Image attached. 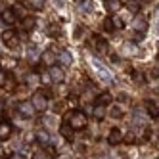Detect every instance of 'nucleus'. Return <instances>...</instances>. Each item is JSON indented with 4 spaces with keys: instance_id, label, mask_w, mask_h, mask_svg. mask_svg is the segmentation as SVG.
Wrapping results in <instances>:
<instances>
[{
    "instance_id": "nucleus-1",
    "label": "nucleus",
    "mask_w": 159,
    "mask_h": 159,
    "mask_svg": "<svg viewBox=\"0 0 159 159\" xmlns=\"http://www.w3.org/2000/svg\"><path fill=\"white\" fill-rule=\"evenodd\" d=\"M67 125L77 132V130H84L88 127V117L86 113H83L81 109H71L67 113Z\"/></svg>"
},
{
    "instance_id": "nucleus-2",
    "label": "nucleus",
    "mask_w": 159,
    "mask_h": 159,
    "mask_svg": "<svg viewBox=\"0 0 159 159\" xmlns=\"http://www.w3.org/2000/svg\"><path fill=\"white\" fill-rule=\"evenodd\" d=\"M48 100H50V98L44 94L42 90H39V92H35V94L31 96V100H29V102L33 104V107H35L37 111H44V109L48 107Z\"/></svg>"
},
{
    "instance_id": "nucleus-3",
    "label": "nucleus",
    "mask_w": 159,
    "mask_h": 159,
    "mask_svg": "<svg viewBox=\"0 0 159 159\" xmlns=\"http://www.w3.org/2000/svg\"><path fill=\"white\" fill-rule=\"evenodd\" d=\"M17 113L21 117H25V119H31V117H35L37 115V109L33 107V104L29 100H21L19 104H17Z\"/></svg>"
},
{
    "instance_id": "nucleus-4",
    "label": "nucleus",
    "mask_w": 159,
    "mask_h": 159,
    "mask_svg": "<svg viewBox=\"0 0 159 159\" xmlns=\"http://www.w3.org/2000/svg\"><path fill=\"white\" fill-rule=\"evenodd\" d=\"M2 42L6 44L8 48L16 50V48L19 46V39H17V33H16L14 29H6V31L2 33Z\"/></svg>"
},
{
    "instance_id": "nucleus-5",
    "label": "nucleus",
    "mask_w": 159,
    "mask_h": 159,
    "mask_svg": "<svg viewBox=\"0 0 159 159\" xmlns=\"http://www.w3.org/2000/svg\"><path fill=\"white\" fill-rule=\"evenodd\" d=\"M40 63L46 67H52V65H58V52H54V50H44L42 56H40Z\"/></svg>"
},
{
    "instance_id": "nucleus-6",
    "label": "nucleus",
    "mask_w": 159,
    "mask_h": 159,
    "mask_svg": "<svg viewBox=\"0 0 159 159\" xmlns=\"http://www.w3.org/2000/svg\"><path fill=\"white\" fill-rule=\"evenodd\" d=\"M46 73H48V77H50L52 83H63V79H65V71H63V67H60V65L48 67Z\"/></svg>"
},
{
    "instance_id": "nucleus-7",
    "label": "nucleus",
    "mask_w": 159,
    "mask_h": 159,
    "mask_svg": "<svg viewBox=\"0 0 159 159\" xmlns=\"http://www.w3.org/2000/svg\"><path fill=\"white\" fill-rule=\"evenodd\" d=\"M132 27H134V31H136V35H140L138 39L142 40V39H144V35H146V31H148V21H146V17L136 16V17H134Z\"/></svg>"
},
{
    "instance_id": "nucleus-8",
    "label": "nucleus",
    "mask_w": 159,
    "mask_h": 159,
    "mask_svg": "<svg viewBox=\"0 0 159 159\" xmlns=\"http://www.w3.org/2000/svg\"><path fill=\"white\" fill-rule=\"evenodd\" d=\"M123 136H125V132L121 130V129H111L109 130V134H107V144L109 146H119V144H123Z\"/></svg>"
},
{
    "instance_id": "nucleus-9",
    "label": "nucleus",
    "mask_w": 159,
    "mask_h": 159,
    "mask_svg": "<svg viewBox=\"0 0 159 159\" xmlns=\"http://www.w3.org/2000/svg\"><path fill=\"white\" fill-rule=\"evenodd\" d=\"M0 19H2V23H6V25H16L17 23V16L12 8H4L2 14H0Z\"/></svg>"
},
{
    "instance_id": "nucleus-10",
    "label": "nucleus",
    "mask_w": 159,
    "mask_h": 159,
    "mask_svg": "<svg viewBox=\"0 0 159 159\" xmlns=\"http://www.w3.org/2000/svg\"><path fill=\"white\" fill-rule=\"evenodd\" d=\"M12 134H14L12 125H10L8 121H0V142L10 140V138H12Z\"/></svg>"
},
{
    "instance_id": "nucleus-11",
    "label": "nucleus",
    "mask_w": 159,
    "mask_h": 159,
    "mask_svg": "<svg viewBox=\"0 0 159 159\" xmlns=\"http://www.w3.org/2000/svg\"><path fill=\"white\" fill-rule=\"evenodd\" d=\"M104 8H106V12L107 14H119L121 12V8H123V2L121 0H104Z\"/></svg>"
},
{
    "instance_id": "nucleus-12",
    "label": "nucleus",
    "mask_w": 159,
    "mask_h": 159,
    "mask_svg": "<svg viewBox=\"0 0 159 159\" xmlns=\"http://www.w3.org/2000/svg\"><path fill=\"white\" fill-rule=\"evenodd\" d=\"M106 115H107V106H104V104H96L92 106V117L94 119H98V121H102V119H106Z\"/></svg>"
},
{
    "instance_id": "nucleus-13",
    "label": "nucleus",
    "mask_w": 159,
    "mask_h": 159,
    "mask_svg": "<svg viewBox=\"0 0 159 159\" xmlns=\"http://www.w3.org/2000/svg\"><path fill=\"white\" fill-rule=\"evenodd\" d=\"M60 134L63 136V140H67V142H75V130H73L67 123H61V125H60Z\"/></svg>"
},
{
    "instance_id": "nucleus-14",
    "label": "nucleus",
    "mask_w": 159,
    "mask_h": 159,
    "mask_svg": "<svg viewBox=\"0 0 159 159\" xmlns=\"http://www.w3.org/2000/svg\"><path fill=\"white\" fill-rule=\"evenodd\" d=\"M138 54V46H136V42H125L123 44V56H127V58H132V56Z\"/></svg>"
},
{
    "instance_id": "nucleus-15",
    "label": "nucleus",
    "mask_w": 159,
    "mask_h": 159,
    "mask_svg": "<svg viewBox=\"0 0 159 159\" xmlns=\"http://www.w3.org/2000/svg\"><path fill=\"white\" fill-rule=\"evenodd\" d=\"M21 27H23L25 31H33L37 27V19L33 17V16H25L23 19H21Z\"/></svg>"
},
{
    "instance_id": "nucleus-16",
    "label": "nucleus",
    "mask_w": 159,
    "mask_h": 159,
    "mask_svg": "<svg viewBox=\"0 0 159 159\" xmlns=\"http://www.w3.org/2000/svg\"><path fill=\"white\" fill-rule=\"evenodd\" d=\"M58 60L61 61V65H63V67H69V65L73 63V58H71V54L67 52V50H61V52L58 54Z\"/></svg>"
},
{
    "instance_id": "nucleus-17",
    "label": "nucleus",
    "mask_w": 159,
    "mask_h": 159,
    "mask_svg": "<svg viewBox=\"0 0 159 159\" xmlns=\"http://www.w3.org/2000/svg\"><path fill=\"white\" fill-rule=\"evenodd\" d=\"M146 109H148V115L150 117H153V119H157V102L155 100H148L146 102Z\"/></svg>"
},
{
    "instance_id": "nucleus-18",
    "label": "nucleus",
    "mask_w": 159,
    "mask_h": 159,
    "mask_svg": "<svg viewBox=\"0 0 159 159\" xmlns=\"http://www.w3.org/2000/svg\"><path fill=\"white\" fill-rule=\"evenodd\" d=\"M44 6H46V0H27V8L35 10V12H40Z\"/></svg>"
},
{
    "instance_id": "nucleus-19",
    "label": "nucleus",
    "mask_w": 159,
    "mask_h": 159,
    "mask_svg": "<svg viewBox=\"0 0 159 159\" xmlns=\"http://www.w3.org/2000/svg\"><path fill=\"white\" fill-rule=\"evenodd\" d=\"M127 10H129L132 16H138V12H140V2H138V0H129V2H127Z\"/></svg>"
},
{
    "instance_id": "nucleus-20",
    "label": "nucleus",
    "mask_w": 159,
    "mask_h": 159,
    "mask_svg": "<svg viewBox=\"0 0 159 159\" xmlns=\"http://www.w3.org/2000/svg\"><path fill=\"white\" fill-rule=\"evenodd\" d=\"M27 84H40V73L39 71L29 73L27 75Z\"/></svg>"
},
{
    "instance_id": "nucleus-21",
    "label": "nucleus",
    "mask_w": 159,
    "mask_h": 159,
    "mask_svg": "<svg viewBox=\"0 0 159 159\" xmlns=\"http://www.w3.org/2000/svg\"><path fill=\"white\" fill-rule=\"evenodd\" d=\"M6 90H10V92H12V90H16V79L12 77V75H8L6 77V81H4V84H2Z\"/></svg>"
},
{
    "instance_id": "nucleus-22",
    "label": "nucleus",
    "mask_w": 159,
    "mask_h": 159,
    "mask_svg": "<svg viewBox=\"0 0 159 159\" xmlns=\"http://www.w3.org/2000/svg\"><path fill=\"white\" fill-rule=\"evenodd\" d=\"M0 65H2V69L6 71V69H14V67H16L17 63H16V60H10V58H2V61H0Z\"/></svg>"
},
{
    "instance_id": "nucleus-23",
    "label": "nucleus",
    "mask_w": 159,
    "mask_h": 159,
    "mask_svg": "<svg viewBox=\"0 0 159 159\" xmlns=\"http://www.w3.org/2000/svg\"><path fill=\"white\" fill-rule=\"evenodd\" d=\"M109 115L111 117H115V119H119V117H123V113H121V107L119 106H109Z\"/></svg>"
},
{
    "instance_id": "nucleus-24",
    "label": "nucleus",
    "mask_w": 159,
    "mask_h": 159,
    "mask_svg": "<svg viewBox=\"0 0 159 159\" xmlns=\"http://www.w3.org/2000/svg\"><path fill=\"white\" fill-rule=\"evenodd\" d=\"M132 79H134V83H136V84H144V83H146L144 73H140V71H132Z\"/></svg>"
},
{
    "instance_id": "nucleus-25",
    "label": "nucleus",
    "mask_w": 159,
    "mask_h": 159,
    "mask_svg": "<svg viewBox=\"0 0 159 159\" xmlns=\"http://www.w3.org/2000/svg\"><path fill=\"white\" fill-rule=\"evenodd\" d=\"M37 138H39V142L44 146V144H48V142H50V134H46V132L39 130V132H37Z\"/></svg>"
},
{
    "instance_id": "nucleus-26",
    "label": "nucleus",
    "mask_w": 159,
    "mask_h": 159,
    "mask_svg": "<svg viewBox=\"0 0 159 159\" xmlns=\"http://www.w3.org/2000/svg\"><path fill=\"white\" fill-rule=\"evenodd\" d=\"M98 104H104V106L111 104V94H107V92H104V94H100V98H98Z\"/></svg>"
},
{
    "instance_id": "nucleus-27",
    "label": "nucleus",
    "mask_w": 159,
    "mask_h": 159,
    "mask_svg": "<svg viewBox=\"0 0 159 159\" xmlns=\"http://www.w3.org/2000/svg\"><path fill=\"white\" fill-rule=\"evenodd\" d=\"M111 25H113V29H123L125 27V21L121 17H111Z\"/></svg>"
},
{
    "instance_id": "nucleus-28",
    "label": "nucleus",
    "mask_w": 159,
    "mask_h": 159,
    "mask_svg": "<svg viewBox=\"0 0 159 159\" xmlns=\"http://www.w3.org/2000/svg\"><path fill=\"white\" fill-rule=\"evenodd\" d=\"M48 33H50L54 39H58V35H60V27H56V25H54V27H50V29H48Z\"/></svg>"
},
{
    "instance_id": "nucleus-29",
    "label": "nucleus",
    "mask_w": 159,
    "mask_h": 159,
    "mask_svg": "<svg viewBox=\"0 0 159 159\" xmlns=\"http://www.w3.org/2000/svg\"><path fill=\"white\" fill-rule=\"evenodd\" d=\"M104 29H106V31H109V33H111V31H115V29H113V25H111V17L104 21Z\"/></svg>"
},
{
    "instance_id": "nucleus-30",
    "label": "nucleus",
    "mask_w": 159,
    "mask_h": 159,
    "mask_svg": "<svg viewBox=\"0 0 159 159\" xmlns=\"http://www.w3.org/2000/svg\"><path fill=\"white\" fill-rule=\"evenodd\" d=\"M6 77H8V73L0 67V84H4V81H6Z\"/></svg>"
},
{
    "instance_id": "nucleus-31",
    "label": "nucleus",
    "mask_w": 159,
    "mask_h": 159,
    "mask_svg": "<svg viewBox=\"0 0 159 159\" xmlns=\"http://www.w3.org/2000/svg\"><path fill=\"white\" fill-rule=\"evenodd\" d=\"M33 159H48V155H46V153H42V152H37L35 155H33Z\"/></svg>"
},
{
    "instance_id": "nucleus-32",
    "label": "nucleus",
    "mask_w": 159,
    "mask_h": 159,
    "mask_svg": "<svg viewBox=\"0 0 159 159\" xmlns=\"http://www.w3.org/2000/svg\"><path fill=\"white\" fill-rule=\"evenodd\" d=\"M8 159H25V155H23V153H17V152H14V153L10 155Z\"/></svg>"
},
{
    "instance_id": "nucleus-33",
    "label": "nucleus",
    "mask_w": 159,
    "mask_h": 159,
    "mask_svg": "<svg viewBox=\"0 0 159 159\" xmlns=\"http://www.w3.org/2000/svg\"><path fill=\"white\" fill-rule=\"evenodd\" d=\"M2 157H4V148L0 146V159H2Z\"/></svg>"
}]
</instances>
